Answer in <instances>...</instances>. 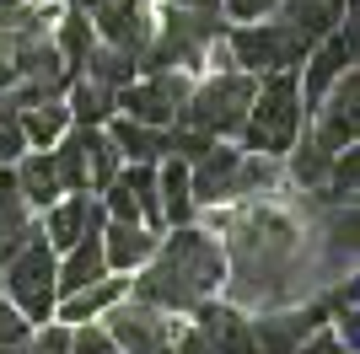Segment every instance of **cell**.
Listing matches in <instances>:
<instances>
[{"mask_svg":"<svg viewBox=\"0 0 360 354\" xmlns=\"http://www.w3.org/2000/svg\"><path fill=\"white\" fill-rule=\"evenodd\" d=\"M226 44H231V59H237V70L248 75H269V70H296L312 38L290 22V16H258V22H242V27L226 32Z\"/></svg>","mask_w":360,"mask_h":354,"instance_id":"3957f363","label":"cell"},{"mask_svg":"<svg viewBox=\"0 0 360 354\" xmlns=\"http://www.w3.org/2000/svg\"><path fill=\"white\" fill-rule=\"evenodd\" d=\"M345 11H349V0H280V16H290L307 38H328L339 22H345Z\"/></svg>","mask_w":360,"mask_h":354,"instance_id":"ffe728a7","label":"cell"},{"mask_svg":"<svg viewBox=\"0 0 360 354\" xmlns=\"http://www.w3.org/2000/svg\"><path fill=\"white\" fill-rule=\"evenodd\" d=\"M6 295H11V306L27 317V322H49V311H54V247L44 242V231L32 236L22 252L6 258Z\"/></svg>","mask_w":360,"mask_h":354,"instance_id":"5b68a950","label":"cell"},{"mask_svg":"<svg viewBox=\"0 0 360 354\" xmlns=\"http://www.w3.org/2000/svg\"><path fill=\"white\" fill-rule=\"evenodd\" d=\"M167 354H215V349H210V339H205L199 327H188L183 339H172V343H167Z\"/></svg>","mask_w":360,"mask_h":354,"instance_id":"4dcf8cb0","label":"cell"},{"mask_svg":"<svg viewBox=\"0 0 360 354\" xmlns=\"http://www.w3.org/2000/svg\"><path fill=\"white\" fill-rule=\"evenodd\" d=\"M285 156H290V177H296L301 188H317V183L328 177V166H333V156H339V150H328L317 134H312V140H301V134H296V145H290Z\"/></svg>","mask_w":360,"mask_h":354,"instance_id":"603a6c76","label":"cell"},{"mask_svg":"<svg viewBox=\"0 0 360 354\" xmlns=\"http://www.w3.org/2000/svg\"><path fill=\"white\" fill-rule=\"evenodd\" d=\"M156 199H162V225H188L194 193H188V166L178 156H162V166H156Z\"/></svg>","mask_w":360,"mask_h":354,"instance_id":"2e32d148","label":"cell"},{"mask_svg":"<svg viewBox=\"0 0 360 354\" xmlns=\"http://www.w3.org/2000/svg\"><path fill=\"white\" fill-rule=\"evenodd\" d=\"M108 263H103V242L97 236H81V242H70V247L54 258V295H75L86 290L91 280H103Z\"/></svg>","mask_w":360,"mask_h":354,"instance_id":"4fadbf2b","label":"cell"},{"mask_svg":"<svg viewBox=\"0 0 360 354\" xmlns=\"http://www.w3.org/2000/svg\"><path fill=\"white\" fill-rule=\"evenodd\" d=\"M124 295V280H91L86 290H75V295H60L54 301V311H60V322H91V317H103L113 301Z\"/></svg>","mask_w":360,"mask_h":354,"instance_id":"d6986e66","label":"cell"},{"mask_svg":"<svg viewBox=\"0 0 360 354\" xmlns=\"http://www.w3.org/2000/svg\"><path fill=\"white\" fill-rule=\"evenodd\" d=\"M16 124H22V140H27L32 150H49L65 129H70V107H65L60 97H44V103H27V107H22Z\"/></svg>","mask_w":360,"mask_h":354,"instance_id":"ac0fdd59","label":"cell"},{"mask_svg":"<svg viewBox=\"0 0 360 354\" xmlns=\"http://www.w3.org/2000/svg\"><path fill=\"white\" fill-rule=\"evenodd\" d=\"M65 107H70V124H108L113 118V86L91 81V75H75Z\"/></svg>","mask_w":360,"mask_h":354,"instance_id":"44dd1931","label":"cell"},{"mask_svg":"<svg viewBox=\"0 0 360 354\" xmlns=\"http://www.w3.org/2000/svg\"><path fill=\"white\" fill-rule=\"evenodd\" d=\"M91 44H97V32H91V16L75 6V11L60 22V44H54V48H60V59L70 65V75L81 70V59L91 54Z\"/></svg>","mask_w":360,"mask_h":354,"instance_id":"cb8c5ba5","label":"cell"},{"mask_svg":"<svg viewBox=\"0 0 360 354\" xmlns=\"http://www.w3.org/2000/svg\"><path fill=\"white\" fill-rule=\"evenodd\" d=\"M119 166H124V156H119V145L108 140V129L97 124L91 129V193H103L113 177H119Z\"/></svg>","mask_w":360,"mask_h":354,"instance_id":"d4e9b609","label":"cell"},{"mask_svg":"<svg viewBox=\"0 0 360 354\" xmlns=\"http://www.w3.org/2000/svg\"><path fill=\"white\" fill-rule=\"evenodd\" d=\"M183 97H188L183 70H146V81H124V86L113 91V107H124V118H135V124L167 129V124L178 118Z\"/></svg>","mask_w":360,"mask_h":354,"instance_id":"8992f818","label":"cell"},{"mask_svg":"<svg viewBox=\"0 0 360 354\" xmlns=\"http://www.w3.org/2000/svg\"><path fill=\"white\" fill-rule=\"evenodd\" d=\"M301 86H296V70H269L258 75L253 86V103H248V118H242V145L258 150V156H285L301 134Z\"/></svg>","mask_w":360,"mask_h":354,"instance_id":"7a4b0ae2","label":"cell"},{"mask_svg":"<svg viewBox=\"0 0 360 354\" xmlns=\"http://www.w3.org/2000/svg\"><path fill=\"white\" fill-rule=\"evenodd\" d=\"M97 242H103V263L113 268V274L140 268L150 252H156V236H150V225H140V221H103Z\"/></svg>","mask_w":360,"mask_h":354,"instance_id":"7c38bea8","label":"cell"},{"mask_svg":"<svg viewBox=\"0 0 360 354\" xmlns=\"http://www.w3.org/2000/svg\"><path fill=\"white\" fill-rule=\"evenodd\" d=\"M355 103H360V86H355V65H349V70L339 75L328 91H323V103L312 107V113H317L312 134H317V140H323L328 150L355 145V134H360V113H355Z\"/></svg>","mask_w":360,"mask_h":354,"instance_id":"ba28073f","label":"cell"},{"mask_svg":"<svg viewBox=\"0 0 360 354\" xmlns=\"http://www.w3.org/2000/svg\"><path fill=\"white\" fill-rule=\"evenodd\" d=\"M280 0H226V11L237 16V22H258V16H269Z\"/></svg>","mask_w":360,"mask_h":354,"instance_id":"f546056e","label":"cell"},{"mask_svg":"<svg viewBox=\"0 0 360 354\" xmlns=\"http://www.w3.org/2000/svg\"><path fill=\"white\" fill-rule=\"evenodd\" d=\"M328 322V306L317 301V306H301V311H280V317H258V322H248V333H253L258 354H296L301 343L312 339L317 327Z\"/></svg>","mask_w":360,"mask_h":354,"instance_id":"9c48e42d","label":"cell"},{"mask_svg":"<svg viewBox=\"0 0 360 354\" xmlns=\"http://www.w3.org/2000/svg\"><path fill=\"white\" fill-rule=\"evenodd\" d=\"M16 193H22V199H27L32 209H38V215H44L49 204H54V199H60V172H54V156H49V150H22V156H16Z\"/></svg>","mask_w":360,"mask_h":354,"instance_id":"9a60e30c","label":"cell"},{"mask_svg":"<svg viewBox=\"0 0 360 354\" xmlns=\"http://www.w3.org/2000/svg\"><path fill=\"white\" fill-rule=\"evenodd\" d=\"M65 354H119V343L108 339V327L81 322V327H70V343H65Z\"/></svg>","mask_w":360,"mask_h":354,"instance_id":"484cf974","label":"cell"},{"mask_svg":"<svg viewBox=\"0 0 360 354\" xmlns=\"http://www.w3.org/2000/svg\"><path fill=\"white\" fill-rule=\"evenodd\" d=\"M108 140L119 145L124 162H162L167 156V129H156V124H135V118H113L108 124Z\"/></svg>","mask_w":360,"mask_h":354,"instance_id":"e0dca14e","label":"cell"},{"mask_svg":"<svg viewBox=\"0 0 360 354\" xmlns=\"http://www.w3.org/2000/svg\"><path fill=\"white\" fill-rule=\"evenodd\" d=\"M119 177L129 183V199H135V209H140V225H162V199H156V162H129V166H119Z\"/></svg>","mask_w":360,"mask_h":354,"instance_id":"7402d4cb","label":"cell"},{"mask_svg":"<svg viewBox=\"0 0 360 354\" xmlns=\"http://www.w3.org/2000/svg\"><path fill=\"white\" fill-rule=\"evenodd\" d=\"M22 150H27V140H22V124H16V113H0V166H11Z\"/></svg>","mask_w":360,"mask_h":354,"instance_id":"83f0119b","label":"cell"},{"mask_svg":"<svg viewBox=\"0 0 360 354\" xmlns=\"http://www.w3.org/2000/svg\"><path fill=\"white\" fill-rule=\"evenodd\" d=\"M108 339L119 343V354H167V343L178 339V322H167V311L146 306V301H113L108 306Z\"/></svg>","mask_w":360,"mask_h":354,"instance_id":"52a82bcc","label":"cell"},{"mask_svg":"<svg viewBox=\"0 0 360 354\" xmlns=\"http://www.w3.org/2000/svg\"><path fill=\"white\" fill-rule=\"evenodd\" d=\"M38 231H44V225H38V209L16 193V172L0 166V263H6L11 252H22Z\"/></svg>","mask_w":360,"mask_h":354,"instance_id":"30bf717a","label":"cell"},{"mask_svg":"<svg viewBox=\"0 0 360 354\" xmlns=\"http://www.w3.org/2000/svg\"><path fill=\"white\" fill-rule=\"evenodd\" d=\"M253 86H258V81L248 70H226V75H215V81H205L199 91H188L172 124H194V129H205L210 140H221V134H242V118H248V103H253Z\"/></svg>","mask_w":360,"mask_h":354,"instance_id":"277c9868","label":"cell"},{"mask_svg":"<svg viewBox=\"0 0 360 354\" xmlns=\"http://www.w3.org/2000/svg\"><path fill=\"white\" fill-rule=\"evenodd\" d=\"M237 162H242V150H221V140H215L199 162H188V193H194V204H221V199H231Z\"/></svg>","mask_w":360,"mask_h":354,"instance_id":"8fae6325","label":"cell"},{"mask_svg":"<svg viewBox=\"0 0 360 354\" xmlns=\"http://www.w3.org/2000/svg\"><path fill=\"white\" fill-rule=\"evenodd\" d=\"M194 317H199V333L210 339V349L215 354H258V343H253V333H248V322H242L231 306H215L210 295L194 306Z\"/></svg>","mask_w":360,"mask_h":354,"instance_id":"5bb4252c","label":"cell"},{"mask_svg":"<svg viewBox=\"0 0 360 354\" xmlns=\"http://www.w3.org/2000/svg\"><path fill=\"white\" fill-rule=\"evenodd\" d=\"M27 327H32V322H27V317H22V311L0 301V354H6V349H16V343L27 339Z\"/></svg>","mask_w":360,"mask_h":354,"instance_id":"4316f807","label":"cell"},{"mask_svg":"<svg viewBox=\"0 0 360 354\" xmlns=\"http://www.w3.org/2000/svg\"><path fill=\"white\" fill-rule=\"evenodd\" d=\"M221 280H226L221 247L194 225H172V236L156 242V252L140 263L135 301L172 317V311H194L210 290H221Z\"/></svg>","mask_w":360,"mask_h":354,"instance_id":"6da1fadb","label":"cell"},{"mask_svg":"<svg viewBox=\"0 0 360 354\" xmlns=\"http://www.w3.org/2000/svg\"><path fill=\"white\" fill-rule=\"evenodd\" d=\"M296 354H355V349H349V343L339 339V333H323V327H317V333H312L307 343H301Z\"/></svg>","mask_w":360,"mask_h":354,"instance_id":"f1b7e54d","label":"cell"}]
</instances>
